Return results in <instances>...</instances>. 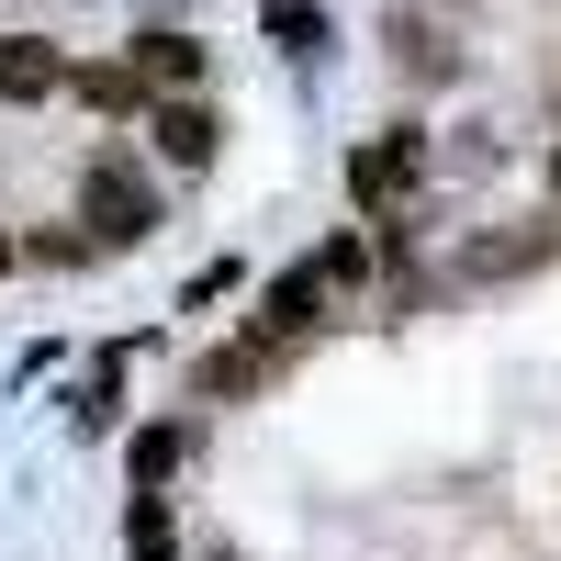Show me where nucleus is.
<instances>
[{
  "label": "nucleus",
  "mask_w": 561,
  "mask_h": 561,
  "mask_svg": "<svg viewBox=\"0 0 561 561\" xmlns=\"http://www.w3.org/2000/svg\"><path fill=\"white\" fill-rule=\"evenodd\" d=\"M79 225H90V248H147V237H158V192H147L124 158H90V180H79Z\"/></svg>",
  "instance_id": "obj_1"
},
{
  "label": "nucleus",
  "mask_w": 561,
  "mask_h": 561,
  "mask_svg": "<svg viewBox=\"0 0 561 561\" xmlns=\"http://www.w3.org/2000/svg\"><path fill=\"white\" fill-rule=\"evenodd\" d=\"M415 169H427V147H415V124H404V135H382V147L348 158V192L359 203H393V192H415Z\"/></svg>",
  "instance_id": "obj_2"
},
{
  "label": "nucleus",
  "mask_w": 561,
  "mask_h": 561,
  "mask_svg": "<svg viewBox=\"0 0 561 561\" xmlns=\"http://www.w3.org/2000/svg\"><path fill=\"white\" fill-rule=\"evenodd\" d=\"M45 90H68V57L45 34H0V102H45Z\"/></svg>",
  "instance_id": "obj_3"
},
{
  "label": "nucleus",
  "mask_w": 561,
  "mask_h": 561,
  "mask_svg": "<svg viewBox=\"0 0 561 561\" xmlns=\"http://www.w3.org/2000/svg\"><path fill=\"white\" fill-rule=\"evenodd\" d=\"M135 79H147V90H169V102H192V79H203V45L180 34V23L135 34Z\"/></svg>",
  "instance_id": "obj_4"
},
{
  "label": "nucleus",
  "mask_w": 561,
  "mask_h": 561,
  "mask_svg": "<svg viewBox=\"0 0 561 561\" xmlns=\"http://www.w3.org/2000/svg\"><path fill=\"white\" fill-rule=\"evenodd\" d=\"M314 304H325V270H314V259H304V270H280V280H270V304H259V348L304 337V325H314Z\"/></svg>",
  "instance_id": "obj_5"
},
{
  "label": "nucleus",
  "mask_w": 561,
  "mask_h": 561,
  "mask_svg": "<svg viewBox=\"0 0 561 561\" xmlns=\"http://www.w3.org/2000/svg\"><path fill=\"white\" fill-rule=\"evenodd\" d=\"M214 147H225V124H214L203 102H169V113H158V158H169V169H203Z\"/></svg>",
  "instance_id": "obj_6"
},
{
  "label": "nucleus",
  "mask_w": 561,
  "mask_h": 561,
  "mask_svg": "<svg viewBox=\"0 0 561 561\" xmlns=\"http://www.w3.org/2000/svg\"><path fill=\"white\" fill-rule=\"evenodd\" d=\"M393 57H404L415 79H449V68H460V57H449V34H438V23H404V12H393Z\"/></svg>",
  "instance_id": "obj_7"
},
{
  "label": "nucleus",
  "mask_w": 561,
  "mask_h": 561,
  "mask_svg": "<svg viewBox=\"0 0 561 561\" xmlns=\"http://www.w3.org/2000/svg\"><path fill=\"white\" fill-rule=\"evenodd\" d=\"M270 45H280V57H325L337 34H325V12H304V0H280V12H270Z\"/></svg>",
  "instance_id": "obj_8"
},
{
  "label": "nucleus",
  "mask_w": 561,
  "mask_h": 561,
  "mask_svg": "<svg viewBox=\"0 0 561 561\" xmlns=\"http://www.w3.org/2000/svg\"><path fill=\"white\" fill-rule=\"evenodd\" d=\"M124 550H135V561H169V505H158V494H135V517H124Z\"/></svg>",
  "instance_id": "obj_9"
},
{
  "label": "nucleus",
  "mask_w": 561,
  "mask_h": 561,
  "mask_svg": "<svg viewBox=\"0 0 561 561\" xmlns=\"http://www.w3.org/2000/svg\"><path fill=\"white\" fill-rule=\"evenodd\" d=\"M169 460H180V427H147V438H135V494H158Z\"/></svg>",
  "instance_id": "obj_10"
},
{
  "label": "nucleus",
  "mask_w": 561,
  "mask_h": 561,
  "mask_svg": "<svg viewBox=\"0 0 561 561\" xmlns=\"http://www.w3.org/2000/svg\"><path fill=\"white\" fill-rule=\"evenodd\" d=\"M314 270H325V293H359V280H370V248H359V237H337Z\"/></svg>",
  "instance_id": "obj_11"
},
{
  "label": "nucleus",
  "mask_w": 561,
  "mask_h": 561,
  "mask_svg": "<svg viewBox=\"0 0 561 561\" xmlns=\"http://www.w3.org/2000/svg\"><path fill=\"white\" fill-rule=\"evenodd\" d=\"M79 90H90V102H102V113H124V102H135V90H147V79H135V68H90Z\"/></svg>",
  "instance_id": "obj_12"
},
{
  "label": "nucleus",
  "mask_w": 561,
  "mask_h": 561,
  "mask_svg": "<svg viewBox=\"0 0 561 561\" xmlns=\"http://www.w3.org/2000/svg\"><path fill=\"white\" fill-rule=\"evenodd\" d=\"M0 270H12V248H0Z\"/></svg>",
  "instance_id": "obj_13"
},
{
  "label": "nucleus",
  "mask_w": 561,
  "mask_h": 561,
  "mask_svg": "<svg viewBox=\"0 0 561 561\" xmlns=\"http://www.w3.org/2000/svg\"><path fill=\"white\" fill-rule=\"evenodd\" d=\"M550 169H561V158H550Z\"/></svg>",
  "instance_id": "obj_14"
}]
</instances>
